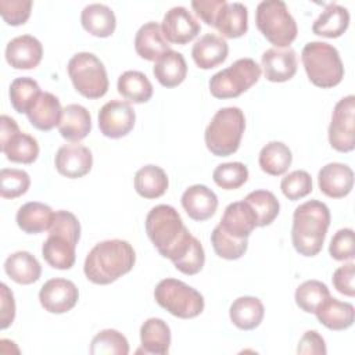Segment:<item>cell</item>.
Returning a JSON list of instances; mask_svg holds the SVG:
<instances>
[{"instance_id":"obj_1","label":"cell","mask_w":355,"mask_h":355,"mask_svg":"<svg viewBox=\"0 0 355 355\" xmlns=\"http://www.w3.org/2000/svg\"><path fill=\"white\" fill-rule=\"evenodd\" d=\"M146 233L157 251L172 262L184 254L194 239L179 212L166 204L150 209L146 216Z\"/></svg>"},{"instance_id":"obj_2","label":"cell","mask_w":355,"mask_h":355,"mask_svg":"<svg viewBox=\"0 0 355 355\" xmlns=\"http://www.w3.org/2000/svg\"><path fill=\"white\" fill-rule=\"evenodd\" d=\"M136 262L133 247L119 239L97 243L87 254L83 272L94 284H110L132 270Z\"/></svg>"},{"instance_id":"obj_3","label":"cell","mask_w":355,"mask_h":355,"mask_svg":"<svg viewBox=\"0 0 355 355\" xmlns=\"http://www.w3.org/2000/svg\"><path fill=\"white\" fill-rule=\"evenodd\" d=\"M330 225L329 207L318 200L298 205L293 215L291 241L295 251L304 257L320 252Z\"/></svg>"},{"instance_id":"obj_4","label":"cell","mask_w":355,"mask_h":355,"mask_svg":"<svg viewBox=\"0 0 355 355\" xmlns=\"http://www.w3.org/2000/svg\"><path fill=\"white\" fill-rule=\"evenodd\" d=\"M80 239V223L69 211H55L49 236L42 245L44 261L54 269H71L76 259V244Z\"/></svg>"},{"instance_id":"obj_5","label":"cell","mask_w":355,"mask_h":355,"mask_svg":"<svg viewBox=\"0 0 355 355\" xmlns=\"http://www.w3.org/2000/svg\"><path fill=\"white\" fill-rule=\"evenodd\" d=\"M244 129L245 118L239 107L220 108L205 129V146L216 157L232 155L240 147Z\"/></svg>"},{"instance_id":"obj_6","label":"cell","mask_w":355,"mask_h":355,"mask_svg":"<svg viewBox=\"0 0 355 355\" xmlns=\"http://www.w3.org/2000/svg\"><path fill=\"white\" fill-rule=\"evenodd\" d=\"M301 60L308 79L318 87L330 89L344 78V65L337 49L324 42H309L304 46Z\"/></svg>"},{"instance_id":"obj_7","label":"cell","mask_w":355,"mask_h":355,"mask_svg":"<svg viewBox=\"0 0 355 355\" xmlns=\"http://www.w3.org/2000/svg\"><path fill=\"white\" fill-rule=\"evenodd\" d=\"M255 24L263 37L275 47H290L297 37V24L282 0H263L255 11Z\"/></svg>"},{"instance_id":"obj_8","label":"cell","mask_w":355,"mask_h":355,"mask_svg":"<svg viewBox=\"0 0 355 355\" xmlns=\"http://www.w3.org/2000/svg\"><path fill=\"white\" fill-rule=\"evenodd\" d=\"M154 298L159 306L180 319L196 318L204 311V297L178 279H162L154 290Z\"/></svg>"},{"instance_id":"obj_9","label":"cell","mask_w":355,"mask_h":355,"mask_svg":"<svg viewBox=\"0 0 355 355\" xmlns=\"http://www.w3.org/2000/svg\"><path fill=\"white\" fill-rule=\"evenodd\" d=\"M68 75L76 92L86 98H100L108 90L105 67L93 53H76L68 62Z\"/></svg>"},{"instance_id":"obj_10","label":"cell","mask_w":355,"mask_h":355,"mask_svg":"<svg viewBox=\"0 0 355 355\" xmlns=\"http://www.w3.org/2000/svg\"><path fill=\"white\" fill-rule=\"evenodd\" d=\"M261 78V67L252 58H240L209 79L215 98H234L247 92Z\"/></svg>"},{"instance_id":"obj_11","label":"cell","mask_w":355,"mask_h":355,"mask_svg":"<svg viewBox=\"0 0 355 355\" xmlns=\"http://www.w3.org/2000/svg\"><path fill=\"white\" fill-rule=\"evenodd\" d=\"M329 143L340 153L355 148V97H343L333 110L329 125Z\"/></svg>"},{"instance_id":"obj_12","label":"cell","mask_w":355,"mask_h":355,"mask_svg":"<svg viewBox=\"0 0 355 355\" xmlns=\"http://www.w3.org/2000/svg\"><path fill=\"white\" fill-rule=\"evenodd\" d=\"M136 114L132 105L122 100H111L98 111L100 132L110 139H121L130 133Z\"/></svg>"},{"instance_id":"obj_13","label":"cell","mask_w":355,"mask_h":355,"mask_svg":"<svg viewBox=\"0 0 355 355\" xmlns=\"http://www.w3.org/2000/svg\"><path fill=\"white\" fill-rule=\"evenodd\" d=\"M78 300L79 291L75 283L62 277L47 280L39 291L40 305L50 313H65L76 305Z\"/></svg>"},{"instance_id":"obj_14","label":"cell","mask_w":355,"mask_h":355,"mask_svg":"<svg viewBox=\"0 0 355 355\" xmlns=\"http://www.w3.org/2000/svg\"><path fill=\"white\" fill-rule=\"evenodd\" d=\"M161 29L169 43L183 46L191 42L200 33L201 25L186 7L178 6L165 12Z\"/></svg>"},{"instance_id":"obj_15","label":"cell","mask_w":355,"mask_h":355,"mask_svg":"<svg viewBox=\"0 0 355 355\" xmlns=\"http://www.w3.org/2000/svg\"><path fill=\"white\" fill-rule=\"evenodd\" d=\"M54 165L60 175L69 179H78L90 172L93 155L86 146L64 144L55 153Z\"/></svg>"},{"instance_id":"obj_16","label":"cell","mask_w":355,"mask_h":355,"mask_svg":"<svg viewBox=\"0 0 355 355\" xmlns=\"http://www.w3.org/2000/svg\"><path fill=\"white\" fill-rule=\"evenodd\" d=\"M43 57L42 43L32 35L11 39L6 47V60L14 69H33Z\"/></svg>"},{"instance_id":"obj_17","label":"cell","mask_w":355,"mask_h":355,"mask_svg":"<svg viewBox=\"0 0 355 355\" xmlns=\"http://www.w3.org/2000/svg\"><path fill=\"white\" fill-rule=\"evenodd\" d=\"M318 184L324 196L343 198L354 187V172L348 165L341 162L326 164L318 173Z\"/></svg>"},{"instance_id":"obj_18","label":"cell","mask_w":355,"mask_h":355,"mask_svg":"<svg viewBox=\"0 0 355 355\" xmlns=\"http://www.w3.org/2000/svg\"><path fill=\"white\" fill-rule=\"evenodd\" d=\"M261 62L263 75L270 82H287L297 72V54L291 47L268 49Z\"/></svg>"},{"instance_id":"obj_19","label":"cell","mask_w":355,"mask_h":355,"mask_svg":"<svg viewBox=\"0 0 355 355\" xmlns=\"http://www.w3.org/2000/svg\"><path fill=\"white\" fill-rule=\"evenodd\" d=\"M219 226L236 239H248L254 229L258 227V220L252 208L243 200L226 207Z\"/></svg>"},{"instance_id":"obj_20","label":"cell","mask_w":355,"mask_h":355,"mask_svg":"<svg viewBox=\"0 0 355 355\" xmlns=\"http://www.w3.org/2000/svg\"><path fill=\"white\" fill-rule=\"evenodd\" d=\"M182 207L189 218L202 222L215 215L218 208V197L207 186L193 184L182 194Z\"/></svg>"},{"instance_id":"obj_21","label":"cell","mask_w":355,"mask_h":355,"mask_svg":"<svg viewBox=\"0 0 355 355\" xmlns=\"http://www.w3.org/2000/svg\"><path fill=\"white\" fill-rule=\"evenodd\" d=\"M229 46L222 36L207 33L201 36L191 49V57L196 65L201 69H211L227 58Z\"/></svg>"},{"instance_id":"obj_22","label":"cell","mask_w":355,"mask_h":355,"mask_svg":"<svg viewBox=\"0 0 355 355\" xmlns=\"http://www.w3.org/2000/svg\"><path fill=\"white\" fill-rule=\"evenodd\" d=\"M135 49L139 57L147 61H157L164 53L171 50L158 22H146L135 36Z\"/></svg>"},{"instance_id":"obj_23","label":"cell","mask_w":355,"mask_h":355,"mask_svg":"<svg viewBox=\"0 0 355 355\" xmlns=\"http://www.w3.org/2000/svg\"><path fill=\"white\" fill-rule=\"evenodd\" d=\"M61 115L62 108L60 100L49 92H42L32 108L26 112L31 125L43 132H49L58 126Z\"/></svg>"},{"instance_id":"obj_24","label":"cell","mask_w":355,"mask_h":355,"mask_svg":"<svg viewBox=\"0 0 355 355\" xmlns=\"http://www.w3.org/2000/svg\"><path fill=\"white\" fill-rule=\"evenodd\" d=\"M318 320L330 330H345L352 326L355 318L354 305L338 301L334 297H327L313 312Z\"/></svg>"},{"instance_id":"obj_25","label":"cell","mask_w":355,"mask_h":355,"mask_svg":"<svg viewBox=\"0 0 355 355\" xmlns=\"http://www.w3.org/2000/svg\"><path fill=\"white\" fill-rule=\"evenodd\" d=\"M92 130V116L80 104H68L62 108L58 125L60 135L68 141H80Z\"/></svg>"},{"instance_id":"obj_26","label":"cell","mask_w":355,"mask_h":355,"mask_svg":"<svg viewBox=\"0 0 355 355\" xmlns=\"http://www.w3.org/2000/svg\"><path fill=\"white\" fill-rule=\"evenodd\" d=\"M54 218V211L39 201H31L19 207L17 211V225L28 234H37L49 230Z\"/></svg>"},{"instance_id":"obj_27","label":"cell","mask_w":355,"mask_h":355,"mask_svg":"<svg viewBox=\"0 0 355 355\" xmlns=\"http://www.w3.org/2000/svg\"><path fill=\"white\" fill-rule=\"evenodd\" d=\"M80 22L86 32L96 37H108L114 33L116 18L114 11L100 3L86 6L80 14Z\"/></svg>"},{"instance_id":"obj_28","label":"cell","mask_w":355,"mask_h":355,"mask_svg":"<svg viewBox=\"0 0 355 355\" xmlns=\"http://www.w3.org/2000/svg\"><path fill=\"white\" fill-rule=\"evenodd\" d=\"M263 315V304L257 297H239L229 308L230 320L240 330H254L261 324Z\"/></svg>"},{"instance_id":"obj_29","label":"cell","mask_w":355,"mask_h":355,"mask_svg":"<svg viewBox=\"0 0 355 355\" xmlns=\"http://www.w3.org/2000/svg\"><path fill=\"white\" fill-rule=\"evenodd\" d=\"M214 28L227 37L236 39L247 33L248 29V11L241 3H227L219 11Z\"/></svg>"},{"instance_id":"obj_30","label":"cell","mask_w":355,"mask_h":355,"mask_svg":"<svg viewBox=\"0 0 355 355\" xmlns=\"http://www.w3.org/2000/svg\"><path fill=\"white\" fill-rule=\"evenodd\" d=\"M153 73L164 87L179 86L187 75L186 60L180 53L168 50L155 61Z\"/></svg>"},{"instance_id":"obj_31","label":"cell","mask_w":355,"mask_h":355,"mask_svg":"<svg viewBox=\"0 0 355 355\" xmlns=\"http://www.w3.org/2000/svg\"><path fill=\"white\" fill-rule=\"evenodd\" d=\"M140 341L144 354L165 355L171 347V329L162 319L150 318L140 327Z\"/></svg>"},{"instance_id":"obj_32","label":"cell","mask_w":355,"mask_h":355,"mask_svg":"<svg viewBox=\"0 0 355 355\" xmlns=\"http://www.w3.org/2000/svg\"><path fill=\"white\" fill-rule=\"evenodd\" d=\"M4 270L7 276L18 284H32L37 282L42 275L39 261L28 251H17L7 257Z\"/></svg>"},{"instance_id":"obj_33","label":"cell","mask_w":355,"mask_h":355,"mask_svg":"<svg viewBox=\"0 0 355 355\" xmlns=\"http://www.w3.org/2000/svg\"><path fill=\"white\" fill-rule=\"evenodd\" d=\"M349 25V12L345 7L331 3L316 18L312 25V32L318 36L334 39L340 37Z\"/></svg>"},{"instance_id":"obj_34","label":"cell","mask_w":355,"mask_h":355,"mask_svg":"<svg viewBox=\"0 0 355 355\" xmlns=\"http://www.w3.org/2000/svg\"><path fill=\"white\" fill-rule=\"evenodd\" d=\"M168 176L157 165H144L135 175V190L143 198H158L168 189Z\"/></svg>"},{"instance_id":"obj_35","label":"cell","mask_w":355,"mask_h":355,"mask_svg":"<svg viewBox=\"0 0 355 355\" xmlns=\"http://www.w3.org/2000/svg\"><path fill=\"white\" fill-rule=\"evenodd\" d=\"M118 93L128 101L141 104L153 96V85L140 71H126L118 78Z\"/></svg>"},{"instance_id":"obj_36","label":"cell","mask_w":355,"mask_h":355,"mask_svg":"<svg viewBox=\"0 0 355 355\" xmlns=\"http://www.w3.org/2000/svg\"><path fill=\"white\" fill-rule=\"evenodd\" d=\"M293 161L291 150L282 141H269L259 153L261 169L272 176H280L287 172Z\"/></svg>"},{"instance_id":"obj_37","label":"cell","mask_w":355,"mask_h":355,"mask_svg":"<svg viewBox=\"0 0 355 355\" xmlns=\"http://www.w3.org/2000/svg\"><path fill=\"white\" fill-rule=\"evenodd\" d=\"M0 150L8 161L18 164H32L39 157V144L36 139L21 130L12 135L7 143L0 146Z\"/></svg>"},{"instance_id":"obj_38","label":"cell","mask_w":355,"mask_h":355,"mask_svg":"<svg viewBox=\"0 0 355 355\" xmlns=\"http://www.w3.org/2000/svg\"><path fill=\"white\" fill-rule=\"evenodd\" d=\"M244 201L255 212L258 227L270 225L279 215V211H280L279 200L269 190H254L247 194Z\"/></svg>"},{"instance_id":"obj_39","label":"cell","mask_w":355,"mask_h":355,"mask_svg":"<svg viewBox=\"0 0 355 355\" xmlns=\"http://www.w3.org/2000/svg\"><path fill=\"white\" fill-rule=\"evenodd\" d=\"M40 93V86L35 79L28 76L17 78L10 85L11 105L17 112L26 114L32 108Z\"/></svg>"},{"instance_id":"obj_40","label":"cell","mask_w":355,"mask_h":355,"mask_svg":"<svg viewBox=\"0 0 355 355\" xmlns=\"http://www.w3.org/2000/svg\"><path fill=\"white\" fill-rule=\"evenodd\" d=\"M92 355H128L129 343L126 337L114 329L98 331L90 343Z\"/></svg>"},{"instance_id":"obj_41","label":"cell","mask_w":355,"mask_h":355,"mask_svg":"<svg viewBox=\"0 0 355 355\" xmlns=\"http://www.w3.org/2000/svg\"><path fill=\"white\" fill-rule=\"evenodd\" d=\"M211 244L218 257L223 259H239L248 248V239H236L227 234L219 225L211 233Z\"/></svg>"},{"instance_id":"obj_42","label":"cell","mask_w":355,"mask_h":355,"mask_svg":"<svg viewBox=\"0 0 355 355\" xmlns=\"http://www.w3.org/2000/svg\"><path fill=\"white\" fill-rule=\"evenodd\" d=\"M330 295L327 286L319 280H306L301 283L295 290V304L297 306L306 312L313 313L316 308Z\"/></svg>"},{"instance_id":"obj_43","label":"cell","mask_w":355,"mask_h":355,"mask_svg":"<svg viewBox=\"0 0 355 355\" xmlns=\"http://www.w3.org/2000/svg\"><path fill=\"white\" fill-rule=\"evenodd\" d=\"M212 179L223 190H236L248 179V168L243 162H225L214 169Z\"/></svg>"},{"instance_id":"obj_44","label":"cell","mask_w":355,"mask_h":355,"mask_svg":"<svg viewBox=\"0 0 355 355\" xmlns=\"http://www.w3.org/2000/svg\"><path fill=\"white\" fill-rule=\"evenodd\" d=\"M31 186L29 175L22 169L3 168L0 171V196L3 198H17L28 191Z\"/></svg>"},{"instance_id":"obj_45","label":"cell","mask_w":355,"mask_h":355,"mask_svg":"<svg viewBox=\"0 0 355 355\" xmlns=\"http://www.w3.org/2000/svg\"><path fill=\"white\" fill-rule=\"evenodd\" d=\"M280 189L288 200L297 201L312 191V178L306 171H293L282 179Z\"/></svg>"},{"instance_id":"obj_46","label":"cell","mask_w":355,"mask_h":355,"mask_svg":"<svg viewBox=\"0 0 355 355\" xmlns=\"http://www.w3.org/2000/svg\"><path fill=\"white\" fill-rule=\"evenodd\" d=\"M205 262V252L201 245V243L194 237L189 245V248L184 251L182 257H179L176 261H173V266L189 276L197 275Z\"/></svg>"},{"instance_id":"obj_47","label":"cell","mask_w":355,"mask_h":355,"mask_svg":"<svg viewBox=\"0 0 355 355\" xmlns=\"http://www.w3.org/2000/svg\"><path fill=\"white\" fill-rule=\"evenodd\" d=\"M329 254L336 261H352L355 257L354 230L349 227L337 230L330 241Z\"/></svg>"},{"instance_id":"obj_48","label":"cell","mask_w":355,"mask_h":355,"mask_svg":"<svg viewBox=\"0 0 355 355\" xmlns=\"http://www.w3.org/2000/svg\"><path fill=\"white\" fill-rule=\"evenodd\" d=\"M31 0H0V14L7 25L18 26L31 17Z\"/></svg>"},{"instance_id":"obj_49","label":"cell","mask_w":355,"mask_h":355,"mask_svg":"<svg viewBox=\"0 0 355 355\" xmlns=\"http://www.w3.org/2000/svg\"><path fill=\"white\" fill-rule=\"evenodd\" d=\"M354 276H355V265L354 262H348L340 268H337L333 273V286L334 288L347 297L355 295L354 287Z\"/></svg>"},{"instance_id":"obj_50","label":"cell","mask_w":355,"mask_h":355,"mask_svg":"<svg viewBox=\"0 0 355 355\" xmlns=\"http://www.w3.org/2000/svg\"><path fill=\"white\" fill-rule=\"evenodd\" d=\"M226 4V0H194L191 7L198 15V18L208 26H214L219 15V11Z\"/></svg>"},{"instance_id":"obj_51","label":"cell","mask_w":355,"mask_h":355,"mask_svg":"<svg viewBox=\"0 0 355 355\" xmlns=\"http://www.w3.org/2000/svg\"><path fill=\"white\" fill-rule=\"evenodd\" d=\"M297 352L306 355H324L327 352L324 338L316 330H308L300 338Z\"/></svg>"},{"instance_id":"obj_52","label":"cell","mask_w":355,"mask_h":355,"mask_svg":"<svg viewBox=\"0 0 355 355\" xmlns=\"http://www.w3.org/2000/svg\"><path fill=\"white\" fill-rule=\"evenodd\" d=\"M0 327L7 329L12 324L15 318V301L12 291L7 287V284H1V308H0Z\"/></svg>"}]
</instances>
